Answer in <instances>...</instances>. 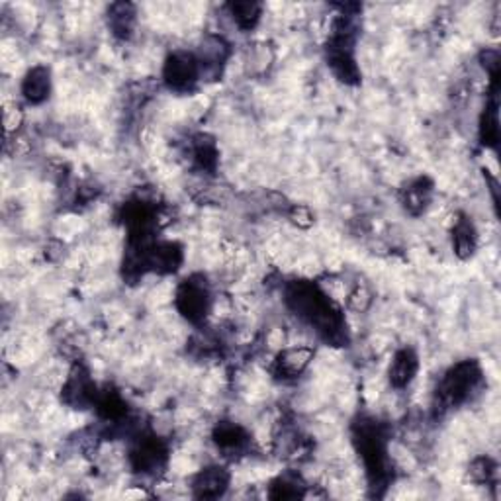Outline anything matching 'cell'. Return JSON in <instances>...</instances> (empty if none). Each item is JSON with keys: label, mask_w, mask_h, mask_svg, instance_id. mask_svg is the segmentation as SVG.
<instances>
[{"label": "cell", "mask_w": 501, "mask_h": 501, "mask_svg": "<svg viewBox=\"0 0 501 501\" xmlns=\"http://www.w3.org/2000/svg\"><path fill=\"white\" fill-rule=\"evenodd\" d=\"M354 44H356V16L345 11L333 22L330 42H327L325 47L327 65L331 67V71L337 79L345 84L361 83V69L359 65H356Z\"/></svg>", "instance_id": "obj_3"}, {"label": "cell", "mask_w": 501, "mask_h": 501, "mask_svg": "<svg viewBox=\"0 0 501 501\" xmlns=\"http://www.w3.org/2000/svg\"><path fill=\"white\" fill-rule=\"evenodd\" d=\"M179 314L190 323H202L211 307V292L204 276H188L177 288Z\"/></svg>", "instance_id": "obj_5"}, {"label": "cell", "mask_w": 501, "mask_h": 501, "mask_svg": "<svg viewBox=\"0 0 501 501\" xmlns=\"http://www.w3.org/2000/svg\"><path fill=\"white\" fill-rule=\"evenodd\" d=\"M284 296L288 310L310 325L320 339L335 346L346 343L345 317L320 286L307 281H294L286 286Z\"/></svg>", "instance_id": "obj_1"}, {"label": "cell", "mask_w": 501, "mask_h": 501, "mask_svg": "<svg viewBox=\"0 0 501 501\" xmlns=\"http://www.w3.org/2000/svg\"><path fill=\"white\" fill-rule=\"evenodd\" d=\"M312 356H314V351L307 349V346L286 349L284 353L278 354L276 370L278 374H282L284 378H296V376H300L306 370V366L310 364Z\"/></svg>", "instance_id": "obj_16"}, {"label": "cell", "mask_w": 501, "mask_h": 501, "mask_svg": "<svg viewBox=\"0 0 501 501\" xmlns=\"http://www.w3.org/2000/svg\"><path fill=\"white\" fill-rule=\"evenodd\" d=\"M185 253L177 241H155L147 250V271L157 274H171L177 273Z\"/></svg>", "instance_id": "obj_10"}, {"label": "cell", "mask_w": 501, "mask_h": 501, "mask_svg": "<svg viewBox=\"0 0 501 501\" xmlns=\"http://www.w3.org/2000/svg\"><path fill=\"white\" fill-rule=\"evenodd\" d=\"M418 370H419L418 353L410 349V346H406V349H400L396 354H394L390 370H388L390 384L398 390L408 388L413 382V378H416Z\"/></svg>", "instance_id": "obj_13"}, {"label": "cell", "mask_w": 501, "mask_h": 501, "mask_svg": "<svg viewBox=\"0 0 501 501\" xmlns=\"http://www.w3.org/2000/svg\"><path fill=\"white\" fill-rule=\"evenodd\" d=\"M169 460L167 442L155 433H139L130 450V465L133 472L143 476H155L165 468Z\"/></svg>", "instance_id": "obj_6"}, {"label": "cell", "mask_w": 501, "mask_h": 501, "mask_svg": "<svg viewBox=\"0 0 501 501\" xmlns=\"http://www.w3.org/2000/svg\"><path fill=\"white\" fill-rule=\"evenodd\" d=\"M353 445L362 460L370 488L380 494L392 481V458L388 452V429L376 418L361 416L353 423Z\"/></svg>", "instance_id": "obj_2"}, {"label": "cell", "mask_w": 501, "mask_h": 501, "mask_svg": "<svg viewBox=\"0 0 501 501\" xmlns=\"http://www.w3.org/2000/svg\"><path fill=\"white\" fill-rule=\"evenodd\" d=\"M470 474L476 481H480V484H489L496 476V465L486 457L476 458L470 466Z\"/></svg>", "instance_id": "obj_23"}, {"label": "cell", "mask_w": 501, "mask_h": 501, "mask_svg": "<svg viewBox=\"0 0 501 501\" xmlns=\"http://www.w3.org/2000/svg\"><path fill=\"white\" fill-rule=\"evenodd\" d=\"M227 11L241 30L249 32L258 24V20H261L263 6L258 3H250V0H243V3L227 4Z\"/></svg>", "instance_id": "obj_21"}, {"label": "cell", "mask_w": 501, "mask_h": 501, "mask_svg": "<svg viewBox=\"0 0 501 501\" xmlns=\"http://www.w3.org/2000/svg\"><path fill=\"white\" fill-rule=\"evenodd\" d=\"M227 57H229V45L226 44L224 37H216V36L206 37V40L202 42L200 52L196 53L202 79H204V76L216 79V76L221 73V67L226 65Z\"/></svg>", "instance_id": "obj_11"}, {"label": "cell", "mask_w": 501, "mask_h": 501, "mask_svg": "<svg viewBox=\"0 0 501 501\" xmlns=\"http://www.w3.org/2000/svg\"><path fill=\"white\" fill-rule=\"evenodd\" d=\"M290 219L294 221V224H298V226H304V227H307L312 224V211L307 210L306 206H294L292 208V214H290Z\"/></svg>", "instance_id": "obj_24"}, {"label": "cell", "mask_w": 501, "mask_h": 501, "mask_svg": "<svg viewBox=\"0 0 501 501\" xmlns=\"http://www.w3.org/2000/svg\"><path fill=\"white\" fill-rule=\"evenodd\" d=\"M202 79L196 53L172 52L163 65V81L167 89L179 94H188L198 86Z\"/></svg>", "instance_id": "obj_7"}, {"label": "cell", "mask_w": 501, "mask_h": 501, "mask_svg": "<svg viewBox=\"0 0 501 501\" xmlns=\"http://www.w3.org/2000/svg\"><path fill=\"white\" fill-rule=\"evenodd\" d=\"M496 92L491 94V102L486 106L484 118H481V125H480V138L481 143L488 147H496L497 139H499V128H497V100H496Z\"/></svg>", "instance_id": "obj_22"}, {"label": "cell", "mask_w": 501, "mask_h": 501, "mask_svg": "<svg viewBox=\"0 0 501 501\" xmlns=\"http://www.w3.org/2000/svg\"><path fill=\"white\" fill-rule=\"evenodd\" d=\"M192 161H195V165L204 171V172H216L218 169V147L216 143L211 141L208 136H198L192 139Z\"/></svg>", "instance_id": "obj_20"}, {"label": "cell", "mask_w": 501, "mask_h": 501, "mask_svg": "<svg viewBox=\"0 0 501 501\" xmlns=\"http://www.w3.org/2000/svg\"><path fill=\"white\" fill-rule=\"evenodd\" d=\"M481 378H484V374H481L476 361L468 359L450 366L435 390V408L442 411L466 403L480 388Z\"/></svg>", "instance_id": "obj_4"}, {"label": "cell", "mask_w": 501, "mask_h": 501, "mask_svg": "<svg viewBox=\"0 0 501 501\" xmlns=\"http://www.w3.org/2000/svg\"><path fill=\"white\" fill-rule=\"evenodd\" d=\"M433 196V182L427 177H419L416 180H411L408 188L403 190V206L413 216L423 214L429 208V202Z\"/></svg>", "instance_id": "obj_15"}, {"label": "cell", "mask_w": 501, "mask_h": 501, "mask_svg": "<svg viewBox=\"0 0 501 501\" xmlns=\"http://www.w3.org/2000/svg\"><path fill=\"white\" fill-rule=\"evenodd\" d=\"M50 92H52V71L44 65L32 67L22 81V96L26 99V102L42 104L50 99Z\"/></svg>", "instance_id": "obj_14"}, {"label": "cell", "mask_w": 501, "mask_h": 501, "mask_svg": "<svg viewBox=\"0 0 501 501\" xmlns=\"http://www.w3.org/2000/svg\"><path fill=\"white\" fill-rule=\"evenodd\" d=\"M100 388L96 386L91 372L83 364H75L69 376H67L65 386L61 390V400L73 410L94 408Z\"/></svg>", "instance_id": "obj_8"}, {"label": "cell", "mask_w": 501, "mask_h": 501, "mask_svg": "<svg viewBox=\"0 0 501 501\" xmlns=\"http://www.w3.org/2000/svg\"><path fill=\"white\" fill-rule=\"evenodd\" d=\"M211 439H214L218 450L227 457L245 455L250 447L249 431L234 421H219L211 431Z\"/></svg>", "instance_id": "obj_9"}, {"label": "cell", "mask_w": 501, "mask_h": 501, "mask_svg": "<svg viewBox=\"0 0 501 501\" xmlns=\"http://www.w3.org/2000/svg\"><path fill=\"white\" fill-rule=\"evenodd\" d=\"M476 245H478L476 227L468 218L462 216L455 224V229H452V247H455V253L460 258H468L474 255Z\"/></svg>", "instance_id": "obj_18"}, {"label": "cell", "mask_w": 501, "mask_h": 501, "mask_svg": "<svg viewBox=\"0 0 501 501\" xmlns=\"http://www.w3.org/2000/svg\"><path fill=\"white\" fill-rule=\"evenodd\" d=\"M306 496V486L300 476L292 474V472H284V474L276 476L271 486H268V497L271 499H298Z\"/></svg>", "instance_id": "obj_19"}, {"label": "cell", "mask_w": 501, "mask_h": 501, "mask_svg": "<svg viewBox=\"0 0 501 501\" xmlns=\"http://www.w3.org/2000/svg\"><path fill=\"white\" fill-rule=\"evenodd\" d=\"M108 26L115 37L128 40L136 26V6L130 3H115L108 8Z\"/></svg>", "instance_id": "obj_17"}, {"label": "cell", "mask_w": 501, "mask_h": 501, "mask_svg": "<svg viewBox=\"0 0 501 501\" xmlns=\"http://www.w3.org/2000/svg\"><path fill=\"white\" fill-rule=\"evenodd\" d=\"M229 488V472L224 466L202 468L192 480V491L198 499L221 497Z\"/></svg>", "instance_id": "obj_12"}]
</instances>
